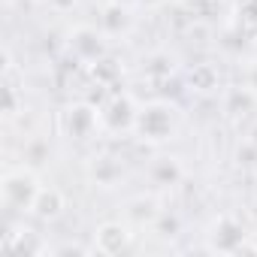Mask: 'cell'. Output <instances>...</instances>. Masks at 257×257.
Returning <instances> with one entry per match:
<instances>
[{
  "mask_svg": "<svg viewBox=\"0 0 257 257\" xmlns=\"http://www.w3.org/2000/svg\"><path fill=\"white\" fill-rule=\"evenodd\" d=\"M137 127H140V134L146 140L161 143V140H167L173 134V127H176V109L173 106H164V103L149 106V109H143L137 115Z\"/></svg>",
  "mask_w": 257,
  "mask_h": 257,
  "instance_id": "obj_1",
  "label": "cell"
},
{
  "mask_svg": "<svg viewBox=\"0 0 257 257\" xmlns=\"http://www.w3.org/2000/svg\"><path fill=\"white\" fill-rule=\"evenodd\" d=\"M40 188H37V179L28 173V170H16L4 179V200L7 206L13 209H34V200H37Z\"/></svg>",
  "mask_w": 257,
  "mask_h": 257,
  "instance_id": "obj_2",
  "label": "cell"
},
{
  "mask_svg": "<svg viewBox=\"0 0 257 257\" xmlns=\"http://www.w3.org/2000/svg\"><path fill=\"white\" fill-rule=\"evenodd\" d=\"M127 245H131V233L127 227H121L118 221H109L97 230V251L103 254H121Z\"/></svg>",
  "mask_w": 257,
  "mask_h": 257,
  "instance_id": "obj_3",
  "label": "cell"
},
{
  "mask_svg": "<svg viewBox=\"0 0 257 257\" xmlns=\"http://www.w3.org/2000/svg\"><path fill=\"white\" fill-rule=\"evenodd\" d=\"M64 206H67V200H64V194H61L58 188H40V194H37L31 212H34L37 218H43V221H52V218H58V215L64 212Z\"/></svg>",
  "mask_w": 257,
  "mask_h": 257,
  "instance_id": "obj_4",
  "label": "cell"
},
{
  "mask_svg": "<svg viewBox=\"0 0 257 257\" xmlns=\"http://www.w3.org/2000/svg\"><path fill=\"white\" fill-rule=\"evenodd\" d=\"M64 121H67V131H73L76 137H88L91 127L97 124V115L88 106H73L64 112Z\"/></svg>",
  "mask_w": 257,
  "mask_h": 257,
  "instance_id": "obj_5",
  "label": "cell"
},
{
  "mask_svg": "<svg viewBox=\"0 0 257 257\" xmlns=\"http://www.w3.org/2000/svg\"><path fill=\"white\" fill-rule=\"evenodd\" d=\"M218 230H221V239L215 236V248H218V251H236V248L242 251V239H245V233H242V227H239L236 221L221 218Z\"/></svg>",
  "mask_w": 257,
  "mask_h": 257,
  "instance_id": "obj_6",
  "label": "cell"
},
{
  "mask_svg": "<svg viewBox=\"0 0 257 257\" xmlns=\"http://www.w3.org/2000/svg\"><path fill=\"white\" fill-rule=\"evenodd\" d=\"M73 49L85 58V49H88V58H100V52H103V43H100V37L94 34V31H76V37H73Z\"/></svg>",
  "mask_w": 257,
  "mask_h": 257,
  "instance_id": "obj_7",
  "label": "cell"
},
{
  "mask_svg": "<svg viewBox=\"0 0 257 257\" xmlns=\"http://www.w3.org/2000/svg\"><path fill=\"white\" fill-rule=\"evenodd\" d=\"M179 176H182V170H179V164H176L173 158H161V161L152 167V179H155L158 185H173V182H179Z\"/></svg>",
  "mask_w": 257,
  "mask_h": 257,
  "instance_id": "obj_8",
  "label": "cell"
},
{
  "mask_svg": "<svg viewBox=\"0 0 257 257\" xmlns=\"http://www.w3.org/2000/svg\"><path fill=\"white\" fill-rule=\"evenodd\" d=\"M191 79H203V82H200V91L215 88V73H212V67H197V70L191 73Z\"/></svg>",
  "mask_w": 257,
  "mask_h": 257,
  "instance_id": "obj_9",
  "label": "cell"
},
{
  "mask_svg": "<svg viewBox=\"0 0 257 257\" xmlns=\"http://www.w3.org/2000/svg\"><path fill=\"white\" fill-rule=\"evenodd\" d=\"M245 82H248V91L251 94H257V64L248 70V76H245Z\"/></svg>",
  "mask_w": 257,
  "mask_h": 257,
  "instance_id": "obj_10",
  "label": "cell"
},
{
  "mask_svg": "<svg viewBox=\"0 0 257 257\" xmlns=\"http://www.w3.org/2000/svg\"><path fill=\"white\" fill-rule=\"evenodd\" d=\"M254 146H257V131H254Z\"/></svg>",
  "mask_w": 257,
  "mask_h": 257,
  "instance_id": "obj_11",
  "label": "cell"
}]
</instances>
